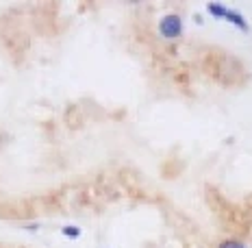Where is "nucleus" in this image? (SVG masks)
<instances>
[{"label": "nucleus", "instance_id": "obj_1", "mask_svg": "<svg viewBox=\"0 0 252 248\" xmlns=\"http://www.w3.org/2000/svg\"><path fill=\"white\" fill-rule=\"evenodd\" d=\"M157 35L163 41H178L185 35V20H183V15L176 11L161 15L159 24H157Z\"/></svg>", "mask_w": 252, "mask_h": 248}, {"label": "nucleus", "instance_id": "obj_2", "mask_svg": "<svg viewBox=\"0 0 252 248\" xmlns=\"http://www.w3.org/2000/svg\"><path fill=\"white\" fill-rule=\"evenodd\" d=\"M224 22H228L230 26H235L237 31H241V33H250V22H248V18H246V15L241 13L239 9L228 7V9H226V15H224Z\"/></svg>", "mask_w": 252, "mask_h": 248}, {"label": "nucleus", "instance_id": "obj_3", "mask_svg": "<svg viewBox=\"0 0 252 248\" xmlns=\"http://www.w3.org/2000/svg\"><path fill=\"white\" fill-rule=\"evenodd\" d=\"M215 248H250L248 242L241 240V237H224V240L218 242Z\"/></svg>", "mask_w": 252, "mask_h": 248}, {"label": "nucleus", "instance_id": "obj_4", "mask_svg": "<svg viewBox=\"0 0 252 248\" xmlns=\"http://www.w3.org/2000/svg\"><path fill=\"white\" fill-rule=\"evenodd\" d=\"M226 4L224 2H209L207 4V13L211 15V18L215 20H224V15H226Z\"/></svg>", "mask_w": 252, "mask_h": 248}, {"label": "nucleus", "instance_id": "obj_5", "mask_svg": "<svg viewBox=\"0 0 252 248\" xmlns=\"http://www.w3.org/2000/svg\"><path fill=\"white\" fill-rule=\"evenodd\" d=\"M61 233L65 237H72V240H76V237H81V229L74 224H67V226H61Z\"/></svg>", "mask_w": 252, "mask_h": 248}, {"label": "nucleus", "instance_id": "obj_6", "mask_svg": "<svg viewBox=\"0 0 252 248\" xmlns=\"http://www.w3.org/2000/svg\"><path fill=\"white\" fill-rule=\"evenodd\" d=\"M22 229H26V231H37L39 224H37V222H33V224H22Z\"/></svg>", "mask_w": 252, "mask_h": 248}, {"label": "nucleus", "instance_id": "obj_7", "mask_svg": "<svg viewBox=\"0 0 252 248\" xmlns=\"http://www.w3.org/2000/svg\"><path fill=\"white\" fill-rule=\"evenodd\" d=\"M193 22H196V24H204L202 15H200V13H196V15H193Z\"/></svg>", "mask_w": 252, "mask_h": 248}]
</instances>
